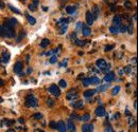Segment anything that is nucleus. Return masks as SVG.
Here are the masks:
<instances>
[{
	"instance_id": "obj_1",
	"label": "nucleus",
	"mask_w": 138,
	"mask_h": 132,
	"mask_svg": "<svg viewBox=\"0 0 138 132\" xmlns=\"http://www.w3.org/2000/svg\"><path fill=\"white\" fill-rule=\"evenodd\" d=\"M3 29L5 31V36L6 37H14L15 36V31H14V28L10 24V22H8V20H5L4 23H3Z\"/></svg>"
},
{
	"instance_id": "obj_2",
	"label": "nucleus",
	"mask_w": 138,
	"mask_h": 132,
	"mask_svg": "<svg viewBox=\"0 0 138 132\" xmlns=\"http://www.w3.org/2000/svg\"><path fill=\"white\" fill-rule=\"evenodd\" d=\"M25 105H27L28 107L35 108V107H37V99L34 97L33 95H29V96H27V98H25Z\"/></svg>"
},
{
	"instance_id": "obj_3",
	"label": "nucleus",
	"mask_w": 138,
	"mask_h": 132,
	"mask_svg": "<svg viewBox=\"0 0 138 132\" xmlns=\"http://www.w3.org/2000/svg\"><path fill=\"white\" fill-rule=\"evenodd\" d=\"M48 91H49L51 94H52V95L56 96V97H58V96L61 95V90H59L58 86H56V85H51V86L49 87Z\"/></svg>"
},
{
	"instance_id": "obj_4",
	"label": "nucleus",
	"mask_w": 138,
	"mask_h": 132,
	"mask_svg": "<svg viewBox=\"0 0 138 132\" xmlns=\"http://www.w3.org/2000/svg\"><path fill=\"white\" fill-rule=\"evenodd\" d=\"M77 97H79V93H77L75 90H70V91L67 93V95H66V98H67L68 100L76 99Z\"/></svg>"
},
{
	"instance_id": "obj_5",
	"label": "nucleus",
	"mask_w": 138,
	"mask_h": 132,
	"mask_svg": "<svg viewBox=\"0 0 138 132\" xmlns=\"http://www.w3.org/2000/svg\"><path fill=\"white\" fill-rule=\"evenodd\" d=\"M82 34H83V36H85V37H88V36H90V34H91V30H90V28L87 25V24H85V23H83V26H82V32H81Z\"/></svg>"
},
{
	"instance_id": "obj_6",
	"label": "nucleus",
	"mask_w": 138,
	"mask_h": 132,
	"mask_svg": "<svg viewBox=\"0 0 138 132\" xmlns=\"http://www.w3.org/2000/svg\"><path fill=\"white\" fill-rule=\"evenodd\" d=\"M94 113H96V115L99 116V117H102V116H105V114H106V111L105 109L102 107V106H100V107H98L96 109V111H94Z\"/></svg>"
},
{
	"instance_id": "obj_7",
	"label": "nucleus",
	"mask_w": 138,
	"mask_h": 132,
	"mask_svg": "<svg viewBox=\"0 0 138 132\" xmlns=\"http://www.w3.org/2000/svg\"><path fill=\"white\" fill-rule=\"evenodd\" d=\"M22 68H23V65H22L21 61H17V63L15 64V66H14V72L17 73V74H19L22 71Z\"/></svg>"
},
{
	"instance_id": "obj_8",
	"label": "nucleus",
	"mask_w": 138,
	"mask_h": 132,
	"mask_svg": "<svg viewBox=\"0 0 138 132\" xmlns=\"http://www.w3.org/2000/svg\"><path fill=\"white\" fill-rule=\"evenodd\" d=\"M82 132H93L92 124H84L82 126Z\"/></svg>"
},
{
	"instance_id": "obj_9",
	"label": "nucleus",
	"mask_w": 138,
	"mask_h": 132,
	"mask_svg": "<svg viewBox=\"0 0 138 132\" xmlns=\"http://www.w3.org/2000/svg\"><path fill=\"white\" fill-rule=\"evenodd\" d=\"M106 61L104 60V59H98L97 61H96V66L100 69V70H102V71H103V69H104L105 67H106Z\"/></svg>"
},
{
	"instance_id": "obj_10",
	"label": "nucleus",
	"mask_w": 138,
	"mask_h": 132,
	"mask_svg": "<svg viewBox=\"0 0 138 132\" xmlns=\"http://www.w3.org/2000/svg\"><path fill=\"white\" fill-rule=\"evenodd\" d=\"M93 17L91 15V13L88 11V12H86V24L87 25H91L93 23Z\"/></svg>"
},
{
	"instance_id": "obj_11",
	"label": "nucleus",
	"mask_w": 138,
	"mask_h": 132,
	"mask_svg": "<svg viewBox=\"0 0 138 132\" xmlns=\"http://www.w3.org/2000/svg\"><path fill=\"white\" fill-rule=\"evenodd\" d=\"M115 79V74L113 72H108L106 73V75L104 76V82H107V83H110V82H113Z\"/></svg>"
},
{
	"instance_id": "obj_12",
	"label": "nucleus",
	"mask_w": 138,
	"mask_h": 132,
	"mask_svg": "<svg viewBox=\"0 0 138 132\" xmlns=\"http://www.w3.org/2000/svg\"><path fill=\"white\" fill-rule=\"evenodd\" d=\"M57 130H58V132H66L67 131L66 125H65V123L63 120L57 123Z\"/></svg>"
},
{
	"instance_id": "obj_13",
	"label": "nucleus",
	"mask_w": 138,
	"mask_h": 132,
	"mask_svg": "<svg viewBox=\"0 0 138 132\" xmlns=\"http://www.w3.org/2000/svg\"><path fill=\"white\" fill-rule=\"evenodd\" d=\"M90 13H91V15H92V17H93V20H94V19H97L98 17H99V13H100L98 5H94V6H93L92 12H90Z\"/></svg>"
},
{
	"instance_id": "obj_14",
	"label": "nucleus",
	"mask_w": 138,
	"mask_h": 132,
	"mask_svg": "<svg viewBox=\"0 0 138 132\" xmlns=\"http://www.w3.org/2000/svg\"><path fill=\"white\" fill-rule=\"evenodd\" d=\"M113 23H114L115 26H119L120 24H121V17L116 15L114 18H113Z\"/></svg>"
},
{
	"instance_id": "obj_15",
	"label": "nucleus",
	"mask_w": 138,
	"mask_h": 132,
	"mask_svg": "<svg viewBox=\"0 0 138 132\" xmlns=\"http://www.w3.org/2000/svg\"><path fill=\"white\" fill-rule=\"evenodd\" d=\"M72 108H74V109H82L83 108V101L82 100H77V101L72 103Z\"/></svg>"
},
{
	"instance_id": "obj_16",
	"label": "nucleus",
	"mask_w": 138,
	"mask_h": 132,
	"mask_svg": "<svg viewBox=\"0 0 138 132\" xmlns=\"http://www.w3.org/2000/svg\"><path fill=\"white\" fill-rule=\"evenodd\" d=\"M67 126H68V130H69V132H74V131H75V125L73 124V121H72L71 119H69Z\"/></svg>"
},
{
	"instance_id": "obj_17",
	"label": "nucleus",
	"mask_w": 138,
	"mask_h": 132,
	"mask_svg": "<svg viewBox=\"0 0 138 132\" xmlns=\"http://www.w3.org/2000/svg\"><path fill=\"white\" fill-rule=\"evenodd\" d=\"M1 60H2V63L6 64L7 61L10 60V54H8L7 52H3V53H2V58H1Z\"/></svg>"
},
{
	"instance_id": "obj_18",
	"label": "nucleus",
	"mask_w": 138,
	"mask_h": 132,
	"mask_svg": "<svg viewBox=\"0 0 138 132\" xmlns=\"http://www.w3.org/2000/svg\"><path fill=\"white\" fill-rule=\"evenodd\" d=\"M97 91L96 90H93V89H90V90H87V91H85L84 92V96L85 97H91V96L96 93Z\"/></svg>"
},
{
	"instance_id": "obj_19",
	"label": "nucleus",
	"mask_w": 138,
	"mask_h": 132,
	"mask_svg": "<svg viewBox=\"0 0 138 132\" xmlns=\"http://www.w3.org/2000/svg\"><path fill=\"white\" fill-rule=\"evenodd\" d=\"M75 10H76V6H73V5H69V6L66 7V12L70 15H72L75 12Z\"/></svg>"
},
{
	"instance_id": "obj_20",
	"label": "nucleus",
	"mask_w": 138,
	"mask_h": 132,
	"mask_svg": "<svg viewBox=\"0 0 138 132\" xmlns=\"http://www.w3.org/2000/svg\"><path fill=\"white\" fill-rule=\"evenodd\" d=\"M25 16H27V19H28V21H29V23L31 24V25H34L36 23V20H35V18L34 17H32L31 15H28L27 13H25Z\"/></svg>"
},
{
	"instance_id": "obj_21",
	"label": "nucleus",
	"mask_w": 138,
	"mask_h": 132,
	"mask_svg": "<svg viewBox=\"0 0 138 132\" xmlns=\"http://www.w3.org/2000/svg\"><path fill=\"white\" fill-rule=\"evenodd\" d=\"M49 45H50V40L47 39V38H45V39H42L41 42H40V48H46Z\"/></svg>"
},
{
	"instance_id": "obj_22",
	"label": "nucleus",
	"mask_w": 138,
	"mask_h": 132,
	"mask_svg": "<svg viewBox=\"0 0 138 132\" xmlns=\"http://www.w3.org/2000/svg\"><path fill=\"white\" fill-rule=\"evenodd\" d=\"M90 84H93V85H99L100 84V79L98 77H90Z\"/></svg>"
},
{
	"instance_id": "obj_23",
	"label": "nucleus",
	"mask_w": 138,
	"mask_h": 132,
	"mask_svg": "<svg viewBox=\"0 0 138 132\" xmlns=\"http://www.w3.org/2000/svg\"><path fill=\"white\" fill-rule=\"evenodd\" d=\"M109 32H111L113 34H118V33H119V29H118V26H115V25L110 26V28H109Z\"/></svg>"
},
{
	"instance_id": "obj_24",
	"label": "nucleus",
	"mask_w": 138,
	"mask_h": 132,
	"mask_svg": "<svg viewBox=\"0 0 138 132\" xmlns=\"http://www.w3.org/2000/svg\"><path fill=\"white\" fill-rule=\"evenodd\" d=\"M67 28H68V23H67V22H64L63 25L61 26V32H59V33H61V34H64V33L67 31Z\"/></svg>"
},
{
	"instance_id": "obj_25",
	"label": "nucleus",
	"mask_w": 138,
	"mask_h": 132,
	"mask_svg": "<svg viewBox=\"0 0 138 132\" xmlns=\"http://www.w3.org/2000/svg\"><path fill=\"white\" fill-rule=\"evenodd\" d=\"M109 87V85L108 84H106V85H104V86H101V87H98V89L96 90V91H99V92H103L104 90H106L107 88Z\"/></svg>"
},
{
	"instance_id": "obj_26",
	"label": "nucleus",
	"mask_w": 138,
	"mask_h": 132,
	"mask_svg": "<svg viewBox=\"0 0 138 132\" xmlns=\"http://www.w3.org/2000/svg\"><path fill=\"white\" fill-rule=\"evenodd\" d=\"M8 6V8H10V10L12 11V12H14V13H16V14H20V11L18 10V8H16V7H14L12 4H8L7 5Z\"/></svg>"
},
{
	"instance_id": "obj_27",
	"label": "nucleus",
	"mask_w": 138,
	"mask_h": 132,
	"mask_svg": "<svg viewBox=\"0 0 138 132\" xmlns=\"http://www.w3.org/2000/svg\"><path fill=\"white\" fill-rule=\"evenodd\" d=\"M121 90V88H120V86H116L114 89H113V91H111V94L113 95H117L118 93H119V91Z\"/></svg>"
},
{
	"instance_id": "obj_28",
	"label": "nucleus",
	"mask_w": 138,
	"mask_h": 132,
	"mask_svg": "<svg viewBox=\"0 0 138 132\" xmlns=\"http://www.w3.org/2000/svg\"><path fill=\"white\" fill-rule=\"evenodd\" d=\"M79 119H81L82 121H87L88 119H90V115H89V114H84V115L82 117H80Z\"/></svg>"
},
{
	"instance_id": "obj_29",
	"label": "nucleus",
	"mask_w": 138,
	"mask_h": 132,
	"mask_svg": "<svg viewBox=\"0 0 138 132\" xmlns=\"http://www.w3.org/2000/svg\"><path fill=\"white\" fill-rule=\"evenodd\" d=\"M118 29H119V32H121V33H124V32H126V30H127V28L125 25H122V24H120L119 26H118Z\"/></svg>"
},
{
	"instance_id": "obj_30",
	"label": "nucleus",
	"mask_w": 138,
	"mask_h": 132,
	"mask_svg": "<svg viewBox=\"0 0 138 132\" xmlns=\"http://www.w3.org/2000/svg\"><path fill=\"white\" fill-rule=\"evenodd\" d=\"M74 43H75V45H77L79 47H83V46L85 45V41H82V40H80V39H75V40H74Z\"/></svg>"
},
{
	"instance_id": "obj_31",
	"label": "nucleus",
	"mask_w": 138,
	"mask_h": 132,
	"mask_svg": "<svg viewBox=\"0 0 138 132\" xmlns=\"http://www.w3.org/2000/svg\"><path fill=\"white\" fill-rule=\"evenodd\" d=\"M83 22H76V32H82Z\"/></svg>"
},
{
	"instance_id": "obj_32",
	"label": "nucleus",
	"mask_w": 138,
	"mask_h": 132,
	"mask_svg": "<svg viewBox=\"0 0 138 132\" xmlns=\"http://www.w3.org/2000/svg\"><path fill=\"white\" fill-rule=\"evenodd\" d=\"M33 118H35V119H41L42 118V114L41 113H35V114H33Z\"/></svg>"
},
{
	"instance_id": "obj_33",
	"label": "nucleus",
	"mask_w": 138,
	"mask_h": 132,
	"mask_svg": "<svg viewBox=\"0 0 138 132\" xmlns=\"http://www.w3.org/2000/svg\"><path fill=\"white\" fill-rule=\"evenodd\" d=\"M58 85H59V87H62V88H66L67 87V83H66V80H64V79H61L59 83H58Z\"/></svg>"
},
{
	"instance_id": "obj_34",
	"label": "nucleus",
	"mask_w": 138,
	"mask_h": 132,
	"mask_svg": "<svg viewBox=\"0 0 138 132\" xmlns=\"http://www.w3.org/2000/svg\"><path fill=\"white\" fill-rule=\"evenodd\" d=\"M8 22H10V24L13 26V28H14V26L17 24V20H16L15 18H11V19H8Z\"/></svg>"
},
{
	"instance_id": "obj_35",
	"label": "nucleus",
	"mask_w": 138,
	"mask_h": 132,
	"mask_svg": "<svg viewBox=\"0 0 138 132\" xmlns=\"http://www.w3.org/2000/svg\"><path fill=\"white\" fill-rule=\"evenodd\" d=\"M83 85L86 86V87L89 86V85H90V79H89V78H84V79H83Z\"/></svg>"
},
{
	"instance_id": "obj_36",
	"label": "nucleus",
	"mask_w": 138,
	"mask_h": 132,
	"mask_svg": "<svg viewBox=\"0 0 138 132\" xmlns=\"http://www.w3.org/2000/svg\"><path fill=\"white\" fill-rule=\"evenodd\" d=\"M0 36H1V37H5V31H4L2 25H0Z\"/></svg>"
},
{
	"instance_id": "obj_37",
	"label": "nucleus",
	"mask_w": 138,
	"mask_h": 132,
	"mask_svg": "<svg viewBox=\"0 0 138 132\" xmlns=\"http://www.w3.org/2000/svg\"><path fill=\"white\" fill-rule=\"evenodd\" d=\"M56 60H57V57H56V55H52V56H51V58H50V63L51 64H55L56 63Z\"/></svg>"
},
{
	"instance_id": "obj_38",
	"label": "nucleus",
	"mask_w": 138,
	"mask_h": 132,
	"mask_svg": "<svg viewBox=\"0 0 138 132\" xmlns=\"http://www.w3.org/2000/svg\"><path fill=\"white\" fill-rule=\"evenodd\" d=\"M49 126H50V128H52V129H57V124L55 121H50Z\"/></svg>"
},
{
	"instance_id": "obj_39",
	"label": "nucleus",
	"mask_w": 138,
	"mask_h": 132,
	"mask_svg": "<svg viewBox=\"0 0 138 132\" xmlns=\"http://www.w3.org/2000/svg\"><path fill=\"white\" fill-rule=\"evenodd\" d=\"M104 132H115V131H114V129H113V128H111V126H109V125H108V126H106V127H105Z\"/></svg>"
},
{
	"instance_id": "obj_40",
	"label": "nucleus",
	"mask_w": 138,
	"mask_h": 132,
	"mask_svg": "<svg viewBox=\"0 0 138 132\" xmlns=\"http://www.w3.org/2000/svg\"><path fill=\"white\" fill-rule=\"evenodd\" d=\"M114 49V46L113 45H108V46H105V52H109V51H111Z\"/></svg>"
},
{
	"instance_id": "obj_41",
	"label": "nucleus",
	"mask_w": 138,
	"mask_h": 132,
	"mask_svg": "<svg viewBox=\"0 0 138 132\" xmlns=\"http://www.w3.org/2000/svg\"><path fill=\"white\" fill-rule=\"evenodd\" d=\"M47 105L49 106V107H53V105H54V101L51 99V98H48L47 99Z\"/></svg>"
},
{
	"instance_id": "obj_42",
	"label": "nucleus",
	"mask_w": 138,
	"mask_h": 132,
	"mask_svg": "<svg viewBox=\"0 0 138 132\" xmlns=\"http://www.w3.org/2000/svg\"><path fill=\"white\" fill-rule=\"evenodd\" d=\"M67 63H68V59H64L61 64H59V67H66L67 66Z\"/></svg>"
},
{
	"instance_id": "obj_43",
	"label": "nucleus",
	"mask_w": 138,
	"mask_h": 132,
	"mask_svg": "<svg viewBox=\"0 0 138 132\" xmlns=\"http://www.w3.org/2000/svg\"><path fill=\"white\" fill-rule=\"evenodd\" d=\"M28 8L30 11H32V12H34V11H36V7H35V5L34 4H30L29 6H28Z\"/></svg>"
},
{
	"instance_id": "obj_44",
	"label": "nucleus",
	"mask_w": 138,
	"mask_h": 132,
	"mask_svg": "<svg viewBox=\"0 0 138 132\" xmlns=\"http://www.w3.org/2000/svg\"><path fill=\"white\" fill-rule=\"evenodd\" d=\"M133 31H134V29H133V24L130 23V25H128V33H130V34H133Z\"/></svg>"
},
{
	"instance_id": "obj_45",
	"label": "nucleus",
	"mask_w": 138,
	"mask_h": 132,
	"mask_svg": "<svg viewBox=\"0 0 138 132\" xmlns=\"http://www.w3.org/2000/svg\"><path fill=\"white\" fill-rule=\"evenodd\" d=\"M123 71L126 72V73H130V72H131V67H125V68L123 69Z\"/></svg>"
},
{
	"instance_id": "obj_46",
	"label": "nucleus",
	"mask_w": 138,
	"mask_h": 132,
	"mask_svg": "<svg viewBox=\"0 0 138 132\" xmlns=\"http://www.w3.org/2000/svg\"><path fill=\"white\" fill-rule=\"evenodd\" d=\"M109 70H110V65L108 64V65H106V67H105L104 69H103V71H105V72H107V71H109Z\"/></svg>"
},
{
	"instance_id": "obj_47",
	"label": "nucleus",
	"mask_w": 138,
	"mask_h": 132,
	"mask_svg": "<svg viewBox=\"0 0 138 132\" xmlns=\"http://www.w3.org/2000/svg\"><path fill=\"white\" fill-rule=\"evenodd\" d=\"M70 116H71V118H73V119H76V118H77V117H76L77 115H76V114H74V113H72Z\"/></svg>"
},
{
	"instance_id": "obj_48",
	"label": "nucleus",
	"mask_w": 138,
	"mask_h": 132,
	"mask_svg": "<svg viewBox=\"0 0 138 132\" xmlns=\"http://www.w3.org/2000/svg\"><path fill=\"white\" fill-rule=\"evenodd\" d=\"M114 116H115V117H114L115 119H118V118H119V116H120V114H119V113H116Z\"/></svg>"
},
{
	"instance_id": "obj_49",
	"label": "nucleus",
	"mask_w": 138,
	"mask_h": 132,
	"mask_svg": "<svg viewBox=\"0 0 138 132\" xmlns=\"http://www.w3.org/2000/svg\"><path fill=\"white\" fill-rule=\"evenodd\" d=\"M33 4H34V5L36 6V5L38 4V0H33Z\"/></svg>"
},
{
	"instance_id": "obj_50",
	"label": "nucleus",
	"mask_w": 138,
	"mask_h": 132,
	"mask_svg": "<svg viewBox=\"0 0 138 132\" xmlns=\"http://www.w3.org/2000/svg\"><path fill=\"white\" fill-rule=\"evenodd\" d=\"M134 109H137V101L135 100V103H134Z\"/></svg>"
},
{
	"instance_id": "obj_51",
	"label": "nucleus",
	"mask_w": 138,
	"mask_h": 132,
	"mask_svg": "<svg viewBox=\"0 0 138 132\" xmlns=\"http://www.w3.org/2000/svg\"><path fill=\"white\" fill-rule=\"evenodd\" d=\"M3 6H4V5H3V3H2L1 1H0V8H2Z\"/></svg>"
},
{
	"instance_id": "obj_52",
	"label": "nucleus",
	"mask_w": 138,
	"mask_h": 132,
	"mask_svg": "<svg viewBox=\"0 0 138 132\" xmlns=\"http://www.w3.org/2000/svg\"><path fill=\"white\" fill-rule=\"evenodd\" d=\"M30 72H32V69H30V68H29V69H28V72H27V73H28V74H29V73H30Z\"/></svg>"
},
{
	"instance_id": "obj_53",
	"label": "nucleus",
	"mask_w": 138,
	"mask_h": 132,
	"mask_svg": "<svg viewBox=\"0 0 138 132\" xmlns=\"http://www.w3.org/2000/svg\"><path fill=\"white\" fill-rule=\"evenodd\" d=\"M0 86H3V82L1 80V79H0Z\"/></svg>"
},
{
	"instance_id": "obj_54",
	"label": "nucleus",
	"mask_w": 138,
	"mask_h": 132,
	"mask_svg": "<svg viewBox=\"0 0 138 132\" xmlns=\"http://www.w3.org/2000/svg\"><path fill=\"white\" fill-rule=\"evenodd\" d=\"M2 101H3V99H2L1 97H0V103H2Z\"/></svg>"
},
{
	"instance_id": "obj_55",
	"label": "nucleus",
	"mask_w": 138,
	"mask_h": 132,
	"mask_svg": "<svg viewBox=\"0 0 138 132\" xmlns=\"http://www.w3.org/2000/svg\"><path fill=\"white\" fill-rule=\"evenodd\" d=\"M67 1V0H62V2H66Z\"/></svg>"
},
{
	"instance_id": "obj_56",
	"label": "nucleus",
	"mask_w": 138,
	"mask_h": 132,
	"mask_svg": "<svg viewBox=\"0 0 138 132\" xmlns=\"http://www.w3.org/2000/svg\"><path fill=\"white\" fill-rule=\"evenodd\" d=\"M21 1H25V0H21Z\"/></svg>"
},
{
	"instance_id": "obj_57",
	"label": "nucleus",
	"mask_w": 138,
	"mask_h": 132,
	"mask_svg": "<svg viewBox=\"0 0 138 132\" xmlns=\"http://www.w3.org/2000/svg\"><path fill=\"white\" fill-rule=\"evenodd\" d=\"M103 1H106V0H103Z\"/></svg>"
}]
</instances>
